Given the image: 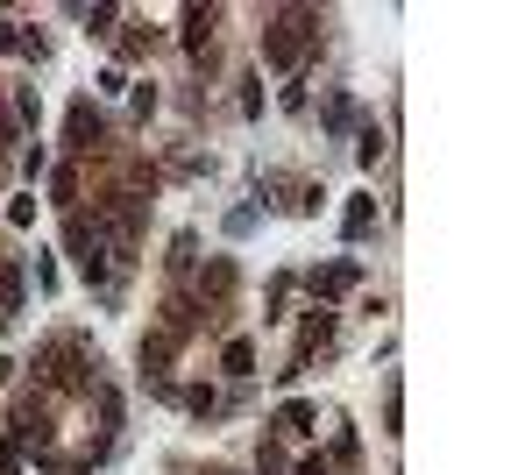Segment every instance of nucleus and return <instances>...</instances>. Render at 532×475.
I'll return each instance as SVG.
<instances>
[{
  "mask_svg": "<svg viewBox=\"0 0 532 475\" xmlns=\"http://www.w3.org/2000/svg\"><path fill=\"white\" fill-rule=\"evenodd\" d=\"M178 405H185L192 419H213V412H220V398H213V390H206V383H192V390H178Z\"/></svg>",
  "mask_w": 532,
  "mask_h": 475,
  "instance_id": "nucleus-15",
  "label": "nucleus"
},
{
  "mask_svg": "<svg viewBox=\"0 0 532 475\" xmlns=\"http://www.w3.org/2000/svg\"><path fill=\"white\" fill-rule=\"evenodd\" d=\"M313 426H320V405H306V398H291V405L277 412V433H291V440H298V433H313Z\"/></svg>",
  "mask_w": 532,
  "mask_h": 475,
  "instance_id": "nucleus-9",
  "label": "nucleus"
},
{
  "mask_svg": "<svg viewBox=\"0 0 532 475\" xmlns=\"http://www.w3.org/2000/svg\"><path fill=\"white\" fill-rule=\"evenodd\" d=\"M384 149H391V135L376 128V121H369V128L355 135V156H362V171H376V164H384Z\"/></svg>",
  "mask_w": 532,
  "mask_h": 475,
  "instance_id": "nucleus-11",
  "label": "nucleus"
},
{
  "mask_svg": "<svg viewBox=\"0 0 532 475\" xmlns=\"http://www.w3.org/2000/svg\"><path fill=\"white\" fill-rule=\"evenodd\" d=\"M0 334H8V312H0Z\"/></svg>",
  "mask_w": 532,
  "mask_h": 475,
  "instance_id": "nucleus-26",
  "label": "nucleus"
},
{
  "mask_svg": "<svg viewBox=\"0 0 532 475\" xmlns=\"http://www.w3.org/2000/svg\"><path fill=\"white\" fill-rule=\"evenodd\" d=\"M0 475H22V447H15V440L0 447Z\"/></svg>",
  "mask_w": 532,
  "mask_h": 475,
  "instance_id": "nucleus-22",
  "label": "nucleus"
},
{
  "mask_svg": "<svg viewBox=\"0 0 532 475\" xmlns=\"http://www.w3.org/2000/svg\"><path fill=\"white\" fill-rule=\"evenodd\" d=\"M29 284H22V263H0V312H22Z\"/></svg>",
  "mask_w": 532,
  "mask_h": 475,
  "instance_id": "nucleus-12",
  "label": "nucleus"
},
{
  "mask_svg": "<svg viewBox=\"0 0 532 475\" xmlns=\"http://www.w3.org/2000/svg\"><path fill=\"white\" fill-rule=\"evenodd\" d=\"M15 376H22V362H15V355H0V383H15Z\"/></svg>",
  "mask_w": 532,
  "mask_h": 475,
  "instance_id": "nucleus-24",
  "label": "nucleus"
},
{
  "mask_svg": "<svg viewBox=\"0 0 532 475\" xmlns=\"http://www.w3.org/2000/svg\"><path fill=\"white\" fill-rule=\"evenodd\" d=\"M50 192H57V206H79V171H71V164L50 171Z\"/></svg>",
  "mask_w": 532,
  "mask_h": 475,
  "instance_id": "nucleus-16",
  "label": "nucleus"
},
{
  "mask_svg": "<svg viewBox=\"0 0 532 475\" xmlns=\"http://www.w3.org/2000/svg\"><path fill=\"white\" fill-rule=\"evenodd\" d=\"M64 249H71V263H79V277H86V284H107L114 256H107V242L93 234V220H86V213H71V220H64Z\"/></svg>",
  "mask_w": 532,
  "mask_h": 475,
  "instance_id": "nucleus-2",
  "label": "nucleus"
},
{
  "mask_svg": "<svg viewBox=\"0 0 532 475\" xmlns=\"http://www.w3.org/2000/svg\"><path fill=\"white\" fill-rule=\"evenodd\" d=\"M199 291L227 305V298H235V263H206V277H199Z\"/></svg>",
  "mask_w": 532,
  "mask_h": 475,
  "instance_id": "nucleus-13",
  "label": "nucleus"
},
{
  "mask_svg": "<svg viewBox=\"0 0 532 475\" xmlns=\"http://www.w3.org/2000/svg\"><path fill=\"white\" fill-rule=\"evenodd\" d=\"M341 234H348V242H369V234H376V199H369V192H355V199H348Z\"/></svg>",
  "mask_w": 532,
  "mask_h": 475,
  "instance_id": "nucleus-5",
  "label": "nucleus"
},
{
  "mask_svg": "<svg viewBox=\"0 0 532 475\" xmlns=\"http://www.w3.org/2000/svg\"><path fill=\"white\" fill-rule=\"evenodd\" d=\"M291 475H334V468H327V461H298Z\"/></svg>",
  "mask_w": 532,
  "mask_h": 475,
  "instance_id": "nucleus-25",
  "label": "nucleus"
},
{
  "mask_svg": "<svg viewBox=\"0 0 532 475\" xmlns=\"http://www.w3.org/2000/svg\"><path fill=\"white\" fill-rule=\"evenodd\" d=\"M220 369H227V376H256V341H242V334H235V341L220 348Z\"/></svg>",
  "mask_w": 532,
  "mask_h": 475,
  "instance_id": "nucleus-10",
  "label": "nucleus"
},
{
  "mask_svg": "<svg viewBox=\"0 0 532 475\" xmlns=\"http://www.w3.org/2000/svg\"><path fill=\"white\" fill-rule=\"evenodd\" d=\"M213 22H220V8H185V50H213Z\"/></svg>",
  "mask_w": 532,
  "mask_h": 475,
  "instance_id": "nucleus-6",
  "label": "nucleus"
},
{
  "mask_svg": "<svg viewBox=\"0 0 532 475\" xmlns=\"http://www.w3.org/2000/svg\"><path fill=\"white\" fill-rule=\"evenodd\" d=\"M43 369H50V383H64V390H93V369H100V362L86 355V341L64 334V341L43 348Z\"/></svg>",
  "mask_w": 532,
  "mask_h": 475,
  "instance_id": "nucleus-3",
  "label": "nucleus"
},
{
  "mask_svg": "<svg viewBox=\"0 0 532 475\" xmlns=\"http://www.w3.org/2000/svg\"><path fill=\"white\" fill-rule=\"evenodd\" d=\"M36 121H43V100L22 86V93H15V128H36Z\"/></svg>",
  "mask_w": 532,
  "mask_h": 475,
  "instance_id": "nucleus-18",
  "label": "nucleus"
},
{
  "mask_svg": "<svg viewBox=\"0 0 532 475\" xmlns=\"http://www.w3.org/2000/svg\"><path fill=\"white\" fill-rule=\"evenodd\" d=\"M192 256H199V234H178L171 242V270H192Z\"/></svg>",
  "mask_w": 532,
  "mask_h": 475,
  "instance_id": "nucleus-20",
  "label": "nucleus"
},
{
  "mask_svg": "<svg viewBox=\"0 0 532 475\" xmlns=\"http://www.w3.org/2000/svg\"><path fill=\"white\" fill-rule=\"evenodd\" d=\"M100 135H107L100 107H93V100H71V114H64V142H71V149L86 156V149H100Z\"/></svg>",
  "mask_w": 532,
  "mask_h": 475,
  "instance_id": "nucleus-4",
  "label": "nucleus"
},
{
  "mask_svg": "<svg viewBox=\"0 0 532 475\" xmlns=\"http://www.w3.org/2000/svg\"><path fill=\"white\" fill-rule=\"evenodd\" d=\"M398 419H405V398H398V383L384 390V433H398Z\"/></svg>",
  "mask_w": 532,
  "mask_h": 475,
  "instance_id": "nucleus-21",
  "label": "nucleus"
},
{
  "mask_svg": "<svg viewBox=\"0 0 532 475\" xmlns=\"http://www.w3.org/2000/svg\"><path fill=\"white\" fill-rule=\"evenodd\" d=\"M306 50H320V15L313 8H277L263 29V57L270 64H306Z\"/></svg>",
  "mask_w": 532,
  "mask_h": 475,
  "instance_id": "nucleus-1",
  "label": "nucleus"
},
{
  "mask_svg": "<svg viewBox=\"0 0 532 475\" xmlns=\"http://www.w3.org/2000/svg\"><path fill=\"white\" fill-rule=\"evenodd\" d=\"M43 475H79V461H57V454H43Z\"/></svg>",
  "mask_w": 532,
  "mask_h": 475,
  "instance_id": "nucleus-23",
  "label": "nucleus"
},
{
  "mask_svg": "<svg viewBox=\"0 0 532 475\" xmlns=\"http://www.w3.org/2000/svg\"><path fill=\"white\" fill-rule=\"evenodd\" d=\"M355 277H362L355 263H334V270H313V298L327 305V298H341V291H355Z\"/></svg>",
  "mask_w": 532,
  "mask_h": 475,
  "instance_id": "nucleus-7",
  "label": "nucleus"
},
{
  "mask_svg": "<svg viewBox=\"0 0 532 475\" xmlns=\"http://www.w3.org/2000/svg\"><path fill=\"white\" fill-rule=\"evenodd\" d=\"M0 50H8V57H29V36H22L15 15H0Z\"/></svg>",
  "mask_w": 532,
  "mask_h": 475,
  "instance_id": "nucleus-17",
  "label": "nucleus"
},
{
  "mask_svg": "<svg viewBox=\"0 0 532 475\" xmlns=\"http://www.w3.org/2000/svg\"><path fill=\"white\" fill-rule=\"evenodd\" d=\"M320 121H327V135H348V128H355V100H348V93H334Z\"/></svg>",
  "mask_w": 532,
  "mask_h": 475,
  "instance_id": "nucleus-14",
  "label": "nucleus"
},
{
  "mask_svg": "<svg viewBox=\"0 0 532 475\" xmlns=\"http://www.w3.org/2000/svg\"><path fill=\"white\" fill-rule=\"evenodd\" d=\"M192 327H199V305H192V298H171V305H164V341H185Z\"/></svg>",
  "mask_w": 532,
  "mask_h": 475,
  "instance_id": "nucleus-8",
  "label": "nucleus"
},
{
  "mask_svg": "<svg viewBox=\"0 0 532 475\" xmlns=\"http://www.w3.org/2000/svg\"><path fill=\"white\" fill-rule=\"evenodd\" d=\"M86 22H93V36H114L121 29V8H79Z\"/></svg>",
  "mask_w": 532,
  "mask_h": 475,
  "instance_id": "nucleus-19",
  "label": "nucleus"
}]
</instances>
